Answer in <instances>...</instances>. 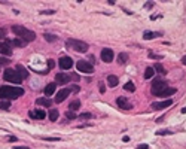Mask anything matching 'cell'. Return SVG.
<instances>
[{
	"label": "cell",
	"mask_w": 186,
	"mask_h": 149,
	"mask_svg": "<svg viewBox=\"0 0 186 149\" xmlns=\"http://www.w3.org/2000/svg\"><path fill=\"white\" fill-rule=\"evenodd\" d=\"M72 66H73L72 57H61V58H60V67H61V69L67 70V69H72Z\"/></svg>",
	"instance_id": "10"
},
{
	"label": "cell",
	"mask_w": 186,
	"mask_h": 149,
	"mask_svg": "<svg viewBox=\"0 0 186 149\" xmlns=\"http://www.w3.org/2000/svg\"><path fill=\"white\" fill-rule=\"evenodd\" d=\"M12 32L22 40V42H33L34 39H36V33L34 32H31V30H29L27 27H24V26H12Z\"/></svg>",
	"instance_id": "2"
},
{
	"label": "cell",
	"mask_w": 186,
	"mask_h": 149,
	"mask_svg": "<svg viewBox=\"0 0 186 149\" xmlns=\"http://www.w3.org/2000/svg\"><path fill=\"white\" fill-rule=\"evenodd\" d=\"M68 91H70V92H72V91L78 92V91H79V87H78V85H70V88H68Z\"/></svg>",
	"instance_id": "32"
},
{
	"label": "cell",
	"mask_w": 186,
	"mask_h": 149,
	"mask_svg": "<svg viewBox=\"0 0 186 149\" xmlns=\"http://www.w3.org/2000/svg\"><path fill=\"white\" fill-rule=\"evenodd\" d=\"M158 134H161V136L162 134H170V131L168 130H162V131H158Z\"/></svg>",
	"instance_id": "38"
},
{
	"label": "cell",
	"mask_w": 186,
	"mask_h": 149,
	"mask_svg": "<svg viewBox=\"0 0 186 149\" xmlns=\"http://www.w3.org/2000/svg\"><path fill=\"white\" fill-rule=\"evenodd\" d=\"M116 105H118L121 109H124V110H128V109L133 107V105L127 100L125 97H118V98H116Z\"/></svg>",
	"instance_id": "8"
},
{
	"label": "cell",
	"mask_w": 186,
	"mask_h": 149,
	"mask_svg": "<svg viewBox=\"0 0 186 149\" xmlns=\"http://www.w3.org/2000/svg\"><path fill=\"white\" fill-rule=\"evenodd\" d=\"M137 149H149V146H148V145H138Z\"/></svg>",
	"instance_id": "36"
},
{
	"label": "cell",
	"mask_w": 186,
	"mask_h": 149,
	"mask_svg": "<svg viewBox=\"0 0 186 149\" xmlns=\"http://www.w3.org/2000/svg\"><path fill=\"white\" fill-rule=\"evenodd\" d=\"M24 95V90L18 88V87H0V98L2 100H15V98Z\"/></svg>",
	"instance_id": "1"
},
{
	"label": "cell",
	"mask_w": 186,
	"mask_h": 149,
	"mask_svg": "<svg viewBox=\"0 0 186 149\" xmlns=\"http://www.w3.org/2000/svg\"><path fill=\"white\" fill-rule=\"evenodd\" d=\"M0 54H3V55H11V54H12V48H11L8 43H2V42H0Z\"/></svg>",
	"instance_id": "15"
},
{
	"label": "cell",
	"mask_w": 186,
	"mask_h": 149,
	"mask_svg": "<svg viewBox=\"0 0 186 149\" xmlns=\"http://www.w3.org/2000/svg\"><path fill=\"white\" fill-rule=\"evenodd\" d=\"M72 79V76H68V74H66V73H58L57 76H55V81L58 82V84H67L68 81Z\"/></svg>",
	"instance_id": "12"
},
{
	"label": "cell",
	"mask_w": 186,
	"mask_h": 149,
	"mask_svg": "<svg viewBox=\"0 0 186 149\" xmlns=\"http://www.w3.org/2000/svg\"><path fill=\"white\" fill-rule=\"evenodd\" d=\"M67 46L68 48H73L75 51H78V52H86L88 51V43H85V42H82V40H78V39H68L67 40Z\"/></svg>",
	"instance_id": "4"
},
{
	"label": "cell",
	"mask_w": 186,
	"mask_h": 149,
	"mask_svg": "<svg viewBox=\"0 0 186 149\" xmlns=\"http://www.w3.org/2000/svg\"><path fill=\"white\" fill-rule=\"evenodd\" d=\"M182 63L186 66V55H185V57H182Z\"/></svg>",
	"instance_id": "39"
},
{
	"label": "cell",
	"mask_w": 186,
	"mask_h": 149,
	"mask_svg": "<svg viewBox=\"0 0 186 149\" xmlns=\"http://www.w3.org/2000/svg\"><path fill=\"white\" fill-rule=\"evenodd\" d=\"M11 61L8 60V58H5V57H0V66H6V64H9Z\"/></svg>",
	"instance_id": "31"
},
{
	"label": "cell",
	"mask_w": 186,
	"mask_h": 149,
	"mask_svg": "<svg viewBox=\"0 0 186 149\" xmlns=\"http://www.w3.org/2000/svg\"><path fill=\"white\" fill-rule=\"evenodd\" d=\"M101 60L104 63H112L113 61V51L109 48H104L103 51H101Z\"/></svg>",
	"instance_id": "9"
},
{
	"label": "cell",
	"mask_w": 186,
	"mask_h": 149,
	"mask_svg": "<svg viewBox=\"0 0 186 149\" xmlns=\"http://www.w3.org/2000/svg\"><path fill=\"white\" fill-rule=\"evenodd\" d=\"M3 79L8 81V82L16 84V85L22 82V78L19 76V73L16 72V69H6L5 73H3Z\"/></svg>",
	"instance_id": "3"
},
{
	"label": "cell",
	"mask_w": 186,
	"mask_h": 149,
	"mask_svg": "<svg viewBox=\"0 0 186 149\" xmlns=\"http://www.w3.org/2000/svg\"><path fill=\"white\" fill-rule=\"evenodd\" d=\"M36 105H40L43 107H49L52 103H51V100L48 97H40V98H37V100H36Z\"/></svg>",
	"instance_id": "16"
},
{
	"label": "cell",
	"mask_w": 186,
	"mask_h": 149,
	"mask_svg": "<svg viewBox=\"0 0 186 149\" xmlns=\"http://www.w3.org/2000/svg\"><path fill=\"white\" fill-rule=\"evenodd\" d=\"M155 70H156V72H159V73H162V74L165 73V69L162 67L161 64H156V66H155Z\"/></svg>",
	"instance_id": "30"
},
{
	"label": "cell",
	"mask_w": 186,
	"mask_h": 149,
	"mask_svg": "<svg viewBox=\"0 0 186 149\" xmlns=\"http://www.w3.org/2000/svg\"><path fill=\"white\" fill-rule=\"evenodd\" d=\"M158 36H161V33H155V32H145V33H143V39H146V40L155 39V37H158Z\"/></svg>",
	"instance_id": "19"
},
{
	"label": "cell",
	"mask_w": 186,
	"mask_h": 149,
	"mask_svg": "<svg viewBox=\"0 0 186 149\" xmlns=\"http://www.w3.org/2000/svg\"><path fill=\"white\" fill-rule=\"evenodd\" d=\"M81 118H82V119H89V118H92V115H91V113H82Z\"/></svg>",
	"instance_id": "34"
},
{
	"label": "cell",
	"mask_w": 186,
	"mask_h": 149,
	"mask_svg": "<svg viewBox=\"0 0 186 149\" xmlns=\"http://www.w3.org/2000/svg\"><path fill=\"white\" fill-rule=\"evenodd\" d=\"M9 46L11 45H15V46H18V48H22V46H26V42H22L21 39H14V40H8L6 42Z\"/></svg>",
	"instance_id": "20"
},
{
	"label": "cell",
	"mask_w": 186,
	"mask_h": 149,
	"mask_svg": "<svg viewBox=\"0 0 186 149\" xmlns=\"http://www.w3.org/2000/svg\"><path fill=\"white\" fill-rule=\"evenodd\" d=\"M153 74H155V69H153V67H148V69L145 70V79H150Z\"/></svg>",
	"instance_id": "22"
},
{
	"label": "cell",
	"mask_w": 186,
	"mask_h": 149,
	"mask_svg": "<svg viewBox=\"0 0 186 149\" xmlns=\"http://www.w3.org/2000/svg\"><path fill=\"white\" fill-rule=\"evenodd\" d=\"M122 142H125V143H127V142H130V139H128V137H127V136H125V137H124V139H122Z\"/></svg>",
	"instance_id": "41"
},
{
	"label": "cell",
	"mask_w": 186,
	"mask_h": 149,
	"mask_svg": "<svg viewBox=\"0 0 186 149\" xmlns=\"http://www.w3.org/2000/svg\"><path fill=\"white\" fill-rule=\"evenodd\" d=\"M124 90H127V91H131V92H134V91H135V85H134L133 82H127V84L124 85Z\"/></svg>",
	"instance_id": "25"
},
{
	"label": "cell",
	"mask_w": 186,
	"mask_h": 149,
	"mask_svg": "<svg viewBox=\"0 0 186 149\" xmlns=\"http://www.w3.org/2000/svg\"><path fill=\"white\" fill-rule=\"evenodd\" d=\"M29 115H30L33 119H43V118L46 116L45 110H40V109H37L36 112H29Z\"/></svg>",
	"instance_id": "17"
},
{
	"label": "cell",
	"mask_w": 186,
	"mask_h": 149,
	"mask_svg": "<svg viewBox=\"0 0 186 149\" xmlns=\"http://www.w3.org/2000/svg\"><path fill=\"white\" fill-rule=\"evenodd\" d=\"M119 84V79H118V76H115V74H110V76H107V85L109 87H112V88H115L116 85Z\"/></svg>",
	"instance_id": "18"
},
{
	"label": "cell",
	"mask_w": 186,
	"mask_h": 149,
	"mask_svg": "<svg viewBox=\"0 0 186 149\" xmlns=\"http://www.w3.org/2000/svg\"><path fill=\"white\" fill-rule=\"evenodd\" d=\"M54 64H55V63H54L52 60H49V61H48V67H49V70H51V69L54 67Z\"/></svg>",
	"instance_id": "37"
},
{
	"label": "cell",
	"mask_w": 186,
	"mask_h": 149,
	"mask_svg": "<svg viewBox=\"0 0 186 149\" xmlns=\"http://www.w3.org/2000/svg\"><path fill=\"white\" fill-rule=\"evenodd\" d=\"M79 107H81V102H79V100H73V102H72L70 105H68V109H70L72 112L78 110Z\"/></svg>",
	"instance_id": "21"
},
{
	"label": "cell",
	"mask_w": 186,
	"mask_h": 149,
	"mask_svg": "<svg viewBox=\"0 0 186 149\" xmlns=\"http://www.w3.org/2000/svg\"><path fill=\"white\" fill-rule=\"evenodd\" d=\"M100 92H106V88H104V84L100 82Z\"/></svg>",
	"instance_id": "35"
},
{
	"label": "cell",
	"mask_w": 186,
	"mask_h": 149,
	"mask_svg": "<svg viewBox=\"0 0 186 149\" xmlns=\"http://www.w3.org/2000/svg\"><path fill=\"white\" fill-rule=\"evenodd\" d=\"M15 140H16V137H14V136H12V137H9V142H15Z\"/></svg>",
	"instance_id": "40"
},
{
	"label": "cell",
	"mask_w": 186,
	"mask_h": 149,
	"mask_svg": "<svg viewBox=\"0 0 186 149\" xmlns=\"http://www.w3.org/2000/svg\"><path fill=\"white\" fill-rule=\"evenodd\" d=\"M167 88V82L162 81V79H155L153 84H152V94L155 95H159L161 91H164Z\"/></svg>",
	"instance_id": "6"
},
{
	"label": "cell",
	"mask_w": 186,
	"mask_h": 149,
	"mask_svg": "<svg viewBox=\"0 0 186 149\" xmlns=\"http://www.w3.org/2000/svg\"><path fill=\"white\" fill-rule=\"evenodd\" d=\"M9 106H11V103H9L8 100H0V109L8 110V109H9Z\"/></svg>",
	"instance_id": "26"
},
{
	"label": "cell",
	"mask_w": 186,
	"mask_h": 149,
	"mask_svg": "<svg viewBox=\"0 0 186 149\" xmlns=\"http://www.w3.org/2000/svg\"><path fill=\"white\" fill-rule=\"evenodd\" d=\"M5 37H6V30L0 29V39H5Z\"/></svg>",
	"instance_id": "33"
},
{
	"label": "cell",
	"mask_w": 186,
	"mask_h": 149,
	"mask_svg": "<svg viewBox=\"0 0 186 149\" xmlns=\"http://www.w3.org/2000/svg\"><path fill=\"white\" fill-rule=\"evenodd\" d=\"M16 72L19 73L21 78H27V76H29V72H27L24 67H22V66H18V67H16Z\"/></svg>",
	"instance_id": "23"
},
{
	"label": "cell",
	"mask_w": 186,
	"mask_h": 149,
	"mask_svg": "<svg viewBox=\"0 0 186 149\" xmlns=\"http://www.w3.org/2000/svg\"><path fill=\"white\" fill-rule=\"evenodd\" d=\"M118 61H119V63H127V61H128V54H125V52L119 54V58H118Z\"/></svg>",
	"instance_id": "28"
},
{
	"label": "cell",
	"mask_w": 186,
	"mask_h": 149,
	"mask_svg": "<svg viewBox=\"0 0 186 149\" xmlns=\"http://www.w3.org/2000/svg\"><path fill=\"white\" fill-rule=\"evenodd\" d=\"M55 90H57V84L55 82H52V84H48V85H46V88H45V95L46 97H51L54 92H55Z\"/></svg>",
	"instance_id": "13"
},
{
	"label": "cell",
	"mask_w": 186,
	"mask_h": 149,
	"mask_svg": "<svg viewBox=\"0 0 186 149\" xmlns=\"http://www.w3.org/2000/svg\"><path fill=\"white\" fill-rule=\"evenodd\" d=\"M76 67H78L79 72L86 73V74H91L92 72H94V66H92L91 63H88V61H83V60L78 61V63H76Z\"/></svg>",
	"instance_id": "5"
},
{
	"label": "cell",
	"mask_w": 186,
	"mask_h": 149,
	"mask_svg": "<svg viewBox=\"0 0 186 149\" xmlns=\"http://www.w3.org/2000/svg\"><path fill=\"white\" fill-rule=\"evenodd\" d=\"M49 119H51L52 122L58 119V110H57V109H52V110L49 112Z\"/></svg>",
	"instance_id": "24"
},
{
	"label": "cell",
	"mask_w": 186,
	"mask_h": 149,
	"mask_svg": "<svg viewBox=\"0 0 186 149\" xmlns=\"http://www.w3.org/2000/svg\"><path fill=\"white\" fill-rule=\"evenodd\" d=\"M171 105H173V102H171V100L153 102V103H152V109H155V110H161V109H167V107H170Z\"/></svg>",
	"instance_id": "7"
},
{
	"label": "cell",
	"mask_w": 186,
	"mask_h": 149,
	"mask_svg": "<svg viewBox=\"0 0 186 149\" xmlns=\"http://www.w3.org/2000/svg\"><path fill=\"white\" fill-rule=\"evenodd\" d=\"M45 40H48V42H55V40H57V36L49 34V33H45Z\"/></svg>",
	"instance_id": "27"
},
{
	"label": "cell",
	"mask_w": 186,
	"mask_h": 149,
	"mask_svg": "<svg viewBox=\"0 0 186 149\" xmlns=\"http://www.w3.org/2000/svg\"><path fill=\"white\" fill-rule=\"evenodd\" d=\"M66 116H67L68 119H76V118H78V116L75 115V112H72V110H68V112L66 113Z\"/></svg>",
	"instance_id": "29"
},
{
	"label": "cell",
	"mask_w": 186,
	"mask_h": 149,
	"mask_svg": "<svg viewBox=\"0 0 186 149\" xmlns=\"http://www.w3.org/2000/svg\"><path fill=\"white\" fill-rule=\"evenodd\" d=\"M68 94H70V91H68V90H60V92H58V94H57V97H55V102H57V103L64 102L66 98L68 97Z\"/></svg>",
	"instance_id": "11"
},
{
	"label": "cell",
	"mask_w": 186,
	"mask_h": 149,
	"mask_svg": "<svg viewBox=\"0 0 186 149\" xmlns=\"http://www.w3.org/2000/svg\"><path fill=\"white\" fill-rule=\"evenodd\" d=\"M176 92H177V90H176V88H168V87H167L164 91H161V92H159V97H164V98H167V97H171V95H174Z\"/></svg>",
	"instance_id": "14"
}]
</instances>
